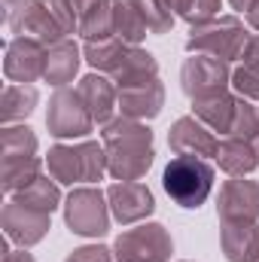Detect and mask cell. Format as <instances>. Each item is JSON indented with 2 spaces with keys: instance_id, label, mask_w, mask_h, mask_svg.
Wrapping results in <instances>:
<instances>
[{
  "instance_id": "cell-21",
  "label": "cell",
  "mask_w": 259,
  "mask_h": 262,
  "mask_svg": "<svg viewBox=\"0 0 259 262\" xmlns=\"http://www.w3.org/2000/svg\"><path fill=\"white\" fill-rule=\"evenodd\" d=\"M125 55H128V43L119 40V37H107V40L85 43V61L92 67H98V70H104V73H110V76L122 67Z\"/></svg>"
},
{
  "instance_id": "cell-28",
  "label": "cell",
  "mask_w": 259,
  "mask_h": 262,
  "mask_svg": "<svg viewBox=\"0 0 259 262\" xmlns=\"http://www.w3.org/2000/svg\"><path fill=\"white\" fill-rule=\"evenodd\" d=\"M0 149H3V159H31L37 152V137L31 134V128H25V125L3 128V134H0Z\"/></svg>"
},
{
  "instance_id": "cell-34",
  "label": "cell",
  "mask_w": 259,
  "mask_h": 262,
  "mask_svg": "<svg viewBox=\"0 0 259 262\" xmlns=\"http://www.w3.org/2000/svg\"><path fill=\"white\" fill-rule=\"evenodd\" d=\"M241 61H244V67H250V70H256L259 73V37H250V40H247Z\"/></svg>"
},
{
  "instance_id": "cell-32",
  "label": "cell",
  "mask_w": 259,
  "mask_h": 262,
  "mask_svg": "<svg viewBox=\"0 0 259 262\" xmlns=\"http://www.w3.org/2000/svg\"><path fill=\"white\" fill-rule=\"evenodd\" d=\"M232 85L238 89V95H241V98L259 101V73H256V70H250V67L241 64L235 73H232Z\"/></svg>"
},
{
  "instance_id": "cell-23",
  "label": "cell",
  "mask_w": 259,
  "mask_h": 262,
  "mask_svg": "<svg viewBox=\"0 0 259 262\" xmlns=\"http://www.w3.org/2000/svg\"><path fill=\"white\" fill-rule=\"evenodd\" d=\"M79 34L85 37V43H92V40H107L110 34H116V28H113V0H98V3H92V6L79 15Z\"/></svg>"
},
{
  "instance_id": "cell-9",
  "label": "cell",
  "mask_w": 259,
  "mask_h": 262,
  "mask_svg": "<svg viewBox=\"0 0 259 262\" xmlns=\"http://www.w3.org/2000/svg\"><path fill=\"white\" fill-rule=\"evenodd\" d=\"M46 125H49V134H55V137H82L92 131L95 119L73 89H58L49 101Z\"/></svg>"
},
{
  "instance_id": "cell-1",
  "label": "cell",
  "mask_w": 259,
  "mask_h": 262,
  "mask_svg": "<svg viewBox=\"0 0 259 262\" xmlns=\"http://www.w3.org/2000/svg\"><path fill=\"white\" fill-rule=\"evenodd\" d=\"M107 174L116 180H140L153 165V131L137 119H113L104 125Z\"/></svg>"
},
{
  "instance_id": "cell-42",
  "label": "cell",
  "mask_w": 259,
  "mask_h": 262,
  "mask_svg": "<svg viewBox=\"0 0 259 262\" xmlns=\"http://www.w3.org/2000/svg\"><path fill=\"white\" fill-rule=\"evenodd\" d=\"M253 262H259V256H256V259H253Z\"/></svg>"
},
{
  "instance_id": "cell-18",
  "label": "cell",
  "mask_w": 259,
  "mask_h": 262,
  "mask_svg": "<svg viewBox=\"0 0 259 262\" xmlns=\"http://www.w3.org/2000/svg\"><path fill=\"white\" fill-rule=\"evenodd\" d=\"M76 67H79V49H76V43H73V40H61V43H55V46L46 49V70H43V79L64 89L67 82L73 79Z\"/></svg>"
},
{
  "instance_id": "cell-4",
  "label": "cell",
  "mask_w": 259,
  "mask_h": 262,
  "mask_svg": "<svg viewBox=\"0 0 259 262\" xmlns=\"http://www.w3.org/2000/svg\"><path fill=\"white\" fill-rule=\"evenodd\" d=\"M247 40H250V34L244 31V25L235 15H223V18H210L204 25H195L189 40H186V49L232 61V58L244 55Z\"/></svg>"
},
{
  "instance_id": "cell-27",
  "label": "cell",
  "mask_w": 259,
  "mask_h": 262,
  "mask_svg": "<svg viewBox=\"0 0 259 262\" xmlns=\"http://www.w3.org/2000/svg\"><path fill=\"white\" fill-rule=\"evenodd\" d=\"M37 104V89L31 85H18V82H9L3 89V122H15V119H25Z\"/></svg>"
},
{
  "instance_id": "cell-3",
  "label": "cell",
  "mask_w": 259,
  "mask_h": 262,
  "mask_svg": "<svg viewBox=\"0 0 259 262\" xmlns=\"http://www.w3.org/2000/svg\"><path fill=\"white\" fill-rule=\"evenodd\" d=\"M46 168L58 183H95L107 174V149L98 143L79 146H52Z\"/></svg>"
},
{
  "instance_id": "cell-5",
  "label": "cell",
  "mask_w": 259,
  "mask_h": 262,
  "mask_svg": "<svg viewBox=\"0 0 259 262\" xmlns=\"http://www.w3.org/2000/svg\"><path fill=\"white\" fill-rule=\"evenodd\" d=\"M113 256L119 262H165L171 256L174 244L171 235L165 232V226L159 223H143L137 229H128L116 238L113 244Z\"/></svg>"
},
{
  "instance_id": "cell-29",
  "label": "cell",
  "mask_w": 259,
  "mask_h": 262,
  "mask_svg": "<svg viewBox=\"0 0 259 262\" xmlns=\"http://www.w3.org/2000/svg\"><path fill=\"white\" fill-rule=\"evenodd\" d=\"M137 6V12L143 15L149 34H168L171 25H174V15H171V6L165 0H131Z\"/></svg>"
},
{
  "instance_id": "cell-16",
  "label": "cell",
  "mask_w": 259,
  "mask_h": 262,
  "mask_svg": "<svg viewBox=\"0 0 259 262\" xmlns=\"http://www.w3.org/2000/svg\"><path fill=\"white\" fill-rule=\"evenodd\" d=\"M76 95L82 98V104L89 107V113H92L95 122H101V125L110 122V116H113V104H116V98H119V92L113 89L110 79H104V76H98V73H89V76L79 79Z\"/></svg>"
},
{
  "instance_id": "cell-12",
  "label": "cell",
  "mask_w": 259,
  "mask_h": 262,
  "mask_svg": "<svg viewBox=\"0 0 259 262\" xmlns=\"http://www.w3.org/2000/svg\"><path fill=\"white\" fill-rule=\"evenodd\" d=\"M3 229H6V238L18 241L21 247H31L37 241H43V235L49 229V213L37 210V207H28V204L12 198L3 207Z\"/></svg>"
},
{
  "instance_id": "cell-37",
  "label": "cell",
  "mask_w": 259,
  "mask_h": 262,
  "mask_svg": "<svg viewBox=\"0 0 259 262\" xmlns=\"http://www.w3.org/2000/svg\"><path fill=\"white\" fill-rule=\"evenodd\" d=\"M229 3L235 12H250V6H253V0H229Z\"/></svg>"
},
{
  "instance_id": "cell-11",
  "label": "cell",
  "mask_w": 259,
  "mask_h": 262,
  "mask_svg": "<svg viewBox=\"0 0 259 262\" xmlns=\"http://www.w3.org/2000/svg\"><path fill=\"white\" fill-rule=\"evenodd\" d=\"M220 220L223 223H256L259 220V183L232 177L220 189Z\"/></svg>"
},
{
  "instance_id": "cell-40",
  "label": "cell",
  "mask_w": 259,
  "mask_h": 262,
  "mask_svg": "<svg viewBox=\"0 0 259 262\" xmlns=\"http://www.w3.org/2000/svg\"><path fill=\"white\" fill-rule=\"evenodd\" d=\"M165 3H168V6H171V9H177V0H165Z\"/></svg>"
},
{
  "instance_id": "cell-8",
  "label": "cell",
  "mask_w": 259,
  "mask_h": 262,
  "mask_svg": "<svg viewBox=\"0 0 259 262\" xmlns=\"http://www.w3.org/2000/svg\"><path fill=\"white\" fill-rule=\"evenodd\" d=\"M6 25L12 34L40 40L43 46H55L64 40L61 25L55 21V15L49 12V6L43 0H18V6L6 12Z\"/></svg>"
},
{
  "instance_id": "cell-14",
  "label": "cell",
  "mask_w": 259,
  "mask_h": 262,
  "mask_svg": "<svg viewBox=\"0 0 259 262\" xmlns=\"http://www.w3.org/2000/svg\"><path fill=\"white\" fill-rule=\"evenodd\" d=\"M116 92H119L116 104H119L122 116H128V119H153V116H159V110L165 104V89H162L159 76L146 79V82L125 85V89H116Z\"/></svg>"
},
{
  "instance_id": "cell-39",
  "label": "cell",
  "mask_w": 259,
  "mask_h": 262,
  "mask_svg": "<svg viewBox=\"0 0 259 262\" xmlns=\"http://www.w3.org/2000/svg\"><path fill=\"white\" fill-rule=\"evenodd\" d=\"M250 143H253V149H256V159H259V131L253 134V140H250Z\"/></svg>"
},
{
  "instance_id": "cell-31",
  "label": "cell",
  "mask_w": 259,
  "mask_h": 262,
  "mask_svg": "<svg viewBox=\"0 0 259 262\" xmlns=\"http://www.w3.org/2000/svg\"><path fill=\"white\" fill-rule=\"evenodd\" d=\"M49 6V12L55 15V21L61 25L64 34H76L79 31V12L73 6V0H43Z\"/></svg>"
},
{
  "instance_id": "cell-22",
  "label": "cell",
  "mask_w": 259,
  "mask_h": 262,
  "mask_svg": "<svg viewBox=\"0 0 259 262\" xmlns=\"http://www.w3.org/2000/svg\"><path fill=\"white\" fill-rule=\"evenodd\" d=\"M156 73H159L156 58H153L149 52L137 49V46H128V55H125L122 67L113 73V82H116V89H125V85H134V82L156 79Z\"/></svg>"
},
{
  "instance_id": "cell-38",
  "label": "cell",
  "mask_w": 259,
  "mask_h": 262,
  "mask_svg": "<svg viewBox=\"0 0 259 262\" xmlns=\"http://www.w3.org/2000/svg\"><path fill=\"white\" fill-rule=\"evenodd\" d=\"M92 3H98V0H73V6H76V12H79V15H82Z\"/></svg>"
},
{
  "instance_id": "cell-6",
  "label": "cell",
  "mask_w": 259,
  "mask_h": 262,
  "mask_svg": "<svg viewBox=\"0 0 259 262\" xmlns=\"http://www.w3.org/2000/svg\"><path fill=\"white\" fill-rule=\"evenodd\" d=\"M64 220L73 235L101 238L110 229V213H107V204H104V192L89 189V186L73 189L64 204Z\"/></svg>"
},
{
  "instance_id": "cell-30",
  "label": "cell",
  "mask_w": 259,
  "mask_h": 262,
  "mask_svg": "<svg viewBox=\"0 0 259 262\" xmlns=\"http://www.w3.org/2000/svg\"><path fill=\"white\" fill-rule=\"evenodd\" d=\"M217 12H220V0H177V15L186 18L192 28L217 18Z\"/></svg>"
},
{
  "instance_id": "cell-35",
  "label": "cell",
  "mask_w": 259,
  "mask_h": 262,
  "mask_svg": "<svg viewBox=\"0 0 259 262\" xmlns=\"http://www.w3.org/2000/svg\"><path fill=\"white\" fill-rule=\"evenodd\" d=\"M3 262H34V256L25 253V250H9V247L3 244Z\"/></svg>"
},
{
  "instance_id": "cell-36",
  "label": "cell",
  "mask_w": 259,
  "mask_h": 262,
  "mask_svg": "<svg viewBox=\"0 0 259 262\" xmlns=\"http://www.w3.org/2000/svg\"><path fill=\"white\" fill-rule=\"evenodd\" d=\"M247 21H250V28L259 31V0H253V6H250V12H247Z\"/></svg>"
},
{
  "instance_id": "cell-20",
  "label": "cell",
  "mask_w": 259,
  "mask_h": 262,
  "mask_svg": "<svg viewBox=\"0 0 259 262\" xmlns=\"http://www.w3.org/2000/svg\"><path fill=\"white\" fill-rule=\"evenodd\" d=\"M192 110L210 131L229 134L232 122H235V113H238V98H232L226 92V95H217V98H207V101H192Z\"/></svg>"
},
{
  "instance_id": "cell-33",
  "label": "cell",
  "mask_w": 259,
  "mask_h": 262,
  "mask_svg": "<svg viewBox=\"0 0 259 262\" xmlns=\"http://www.w3.org/2000/svg\"><path fill=\"white\" fill-rule=\"evenodd\" d=\"M67 262H110V250L107 247H79L67 256Z\"/></svg>"
},
{
  "instance_id": "cell-2",
  "label": "cell",
  "mask_w": 259,
  "mask_h": 262,
  "mask_svg": "<svg viewBox=\"0 0 259 262\" xmlns=\"http://www.w3.org/2000/svg\"><path fill=\"white\" fill-rule=\"evenodd\" d=\"M162 186L180 207H198L213 189V168L201 156H177L168 162Z\"/></svg>"
},
{
  "instance_id": "cell-15",
  "label": "cell",
  "mask_w": 259,
  "mask_h": 262,
  "mask_svg": "<svg viewBox=\"0 0 259 262\" xmlns=\"http://www.w3.org/2000/svg\"><path fill=\"white\" fill-rule=\"evenodd\" d=\"M168 143L177 156H217L220 143L210 134L207 125H201L195 116H183L174 122V128L168 134Z\"/></svg>"
},
{
  "instance_id": "cell-13",
  "label": "cell",
  "mask_w": 259,
  "mask_h": 262,
  "mask_svg": "<svg viewBox=\"0 0 259 262\" xmlns=\"http://www.w3.org/2000/svg\"><path fill=\"white\" fill-rule=\"evenodd\" d=\"M107 201H110V210L113 216L128 226V223H137L143 216H149L156 210V201H153V192L137 183V180H122V183H113L107 189Z\"/></svg>"
},
{
  "instance_id": "cell-26",
  "label": "cell",
  "mask_w": 259,
  "mask_h": 262,
  "mask_svg": "<svg viewBox=\"0 0 259 262\" xmlns=\"http://www.w3.org/2000/svg\"><path fill=\"white\" fill-rule=\"evenodd\" d=\"M15 201H21V204H28V207H37V210H46V213H52L55 207H58V201H61V192H58V186L49 180V177H37L34 183H28L21 192H15Z\"/></svg>"
},
{
  "instance_id": "cell-19",
  "label": "cell",
  "mask_w": 259,
  "mask_h": 262,
  "mask_svg": "<svg viewBox=\"0 0 259 262\" xmlns=\"http://www.w3.org/2000/svg\"><path fill=\"white\" fill-rule=\"evenodd\" d=\"M217 162H220V168H223L229 177H244V174H250L259 165L253 143H250V140H241V137L223 140L220 149H217Z\"/></svg>"
},
{
  "instance_id": "cell-24",
  "label": "cell",
  "mask_w": 259,
  "mask_h": 262,
  "mask_svg": "<svg viewBox=\"0 0 259 262\" xmlns=\"http://www.w3.org/2000/svg\"><path fill=\"white\" fill-rule=\"evenodd\" d=\"M113 28L119 34V40H125L128 46H137L149 34L143 15L137 12V6L131 0H113Z\"/></svg>"
},
{
  "instance_id": "cell-17",
  "label": "cell",
  "mask_w": 259,
  "mask_h": 262,
  "mask_svg": "<svg viewBox=\"0 0 259 262\" xmlns=\"http://www.w3.org/2000/svg\"><path fill=\"white\" fill-rule=\"evenodd\" d=\"M223 253L229 262H253L259 256V223H223Z\"/></svg>"
},
{
  "instance_id": "cell-10",
  "label": "cell",
  "mask_w": 259,
  "mask_h": 262,
  "mask_svg": "<svg viewBox=\"0 0 259 262\" xmlns=\"http://www.w3.org/2000/svg\"><path fill=\"white\" fill-rule=\"evenodd\" d=\"M43 70H46V46H43L40 40L15 37V40L6 46L3 73H6L9 82L28 85V82H34L37 76H43Z\"/></svg>"
},
{
  "instance_id": "cell-7",
  "label": "cell",
  "mask_w": 259,
  "mask_h": 262,
  "mask_svg": "<svg viewBox=\"0 0 259 262\" xmlns=\"http://www.w3.org/2000/svg\"><path fill=\"white\" fill-rule=\"evenodd\" d=\"M180 82H183V92L192 101H207V98L226 95V85L232 82V73H229V64L223 58L195 55V58H186V64L180 70Z\"/></svg>"
},
{
  "instance_id": "cell-41",
  "label": "cell",
  "mask_w": 259,
  "mask_h": 262,
  "mask_svg": "<svg viewBox=\"0 0 259 262\" xmlns=\"http://www.w3.org/2000/svg\"><path fill=\"white\" fill-rule=\"evenodd\" d=\"M12 3H15V0H6V12H9V9H12Z\"/></svg>"
},
{
  "instance_id": "cell-25",
  "label": "cell",
  "mask_w": 259,
  "mask_h": 262,
  "mask_svg": "<svg viewBox=\"0 0 259 262\" xmlns=\"http://www.w3.org/2000/svg\"><path fill=\"white\" fill-rule=\"evenodd\" d=\"M40 177V159H3V192L15 195Z\"/></svg>"
}]
</instances>
